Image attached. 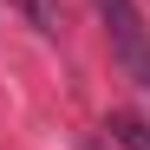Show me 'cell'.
<instances>
[{"label":"cell","instance_id":"2","mask_svg":"<svg viewBox=\"0 0 150 150\" xmlns=\"http://www.w3.org/2000/svg\"><path fill=\"white\" fill-rule=\"evenodd\" d=\"M105 131H111V144H124V150H150V124H144L137 111H111Z\"/></svg>","mask_w":150,"mask_h":150},{"label":"cell","instance_id":"1","mask_svg":"<svg viewBox=\"0 0 150 150\" xmlns=\"http://www.w3.org/2000/svg\"><path fill=\"white\" fill-rule=\"evenodd\" d=\"M98 20H105V39H111V59L124 65V79H131L144 98H150V26L137 13V0H91Z\"/></svg>","mask_w":150,"mask_h":150},{"label":"cell","instance_id":"3","mask_svg":"<svg viewBox=\"0 0 150 150\" xmlns=\"http://www.w3.org/2000/svg\"><path fill=\"white\" fill-rule=\"evenodd\" d=\"M7 7H20V13H26V26H33V33H46V39H59V26H65L59 0H7Z\"/></svg>","mask_w":150,"mask_h":150},{"label":"cell","instance_id":"4","mask_svg":"<svg viewBox=\"0 0 150 150\" xmlns=\"http://www.w3.org/2000/svg\"><path fill=\"white\" fill-rule=\"evenodd\" d=\"M91 150H98V144H91Z\"/></svg>","mask_w":150,"mask_h":150}]
</instances>
